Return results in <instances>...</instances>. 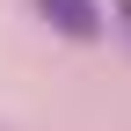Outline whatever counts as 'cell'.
<instances>
[{"mask_svg": "<svg viewBox=\"0 0 131 131\" xmlns=\"http://www.w3.org/2000/svg\"><path fill=\"white\" fill-rule=\"evenodd\" d=\"M109 29H117V37L131 44V0H109Z\"/></svg>", "mask_w": 131, "mask_h": 131, "instance_id": "obj_2", "label": "cell"}, {"mask_svg": "<svg viewBox=\"0 0 131 131\" xmlns=\"http://www.w3.org/2000/svg\"><path fill=\"white\" fill-rule=\"evenodd\" d=\"M37 7H44V22H51L58 37H73V44H95L109 29V7L102 0H37Z\"/></svg>", "mask_w": 131, "mask_h": 131, "instance_id": "obj_1", "label": "cell"}]
</instances>
